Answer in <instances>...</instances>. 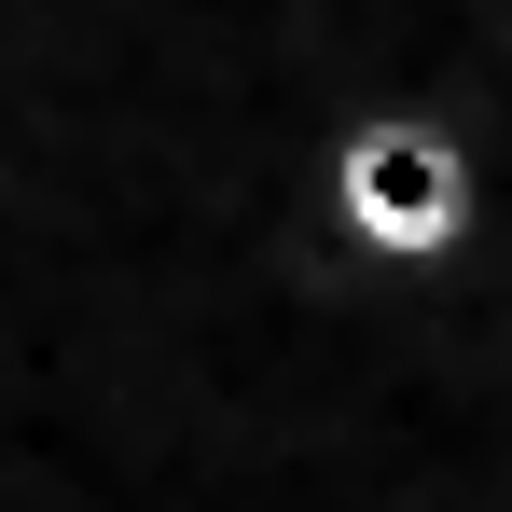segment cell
<instances>
[{"label": "cell", "instance_id": "obj_1", "mask_svg": "<svg viewBox=\"0 0 512 512\" xmlns=\"http://www.w3.org/2000/svg\"><path fill=\"white\" fill-rule=\"evenodd\" d=\"M319 222L374 277H429L485 236V180H471V139L429 125V111H360L333 153H319Z\"/></svg>", "mask_w": 512, "mask_h": 512}]
</instances>
